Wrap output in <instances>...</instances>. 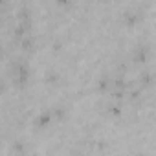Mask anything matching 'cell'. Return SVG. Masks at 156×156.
I'll return each mask as SVG.
<instances>
[{"mask_svg": "<svg viewBox=\"0 0 156 156\" xmlns=\"http://www.w3.org/2000/svg\"><path fill=\"white\" fill-rule=\"evenodd\" d=\"M48 121H50V114H44V116H41L37 119V125H46Z\"/></svg>", "mask_w": 156, "mask_h": 156, "instance_id": "1", "label": "cell"}, {"mask_svg": "<svg viewBox=\"0 0 156 156\" xmlns=\"http://www.w3.org/2000/svg\"><path fill=\"white\" fill-rule=\"evenodd\" d=\"M0 92H2V85H0Z\"/></svg>", "mask_w": 156, "mask_h": 156, "instance_id": "2", "label": "cell"}]
</instances>
